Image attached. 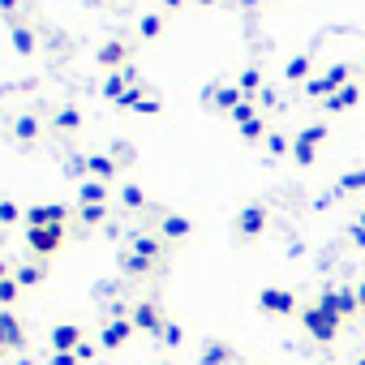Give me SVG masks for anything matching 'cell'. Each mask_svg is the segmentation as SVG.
<instances>
[{
  "mask_svg": "<svg viewBox=\"0 0 365 365\" xmlns=\"http://www.w3.org/2000/svg\"><path fill=\"white\" fill-rule=\"evenodd\" d=\"M301 327H305V335L309 339H318V344H331L335 335H339V327H344V318L335 314V309H327V305H318V301H309V305H301Z\"/></svg>",
  "mask_w": 365,
  "mask_h": 365,
  "instance_id": "cell-1",
  "label": "cell"
},
{
  "mask_svg": "<svg viewBox=\"0 0 365 365\" xmlns=\"http://www.w3.org/2000/svg\"><path fill=\"white\" fill-rule=\"evenodd\" d=\"M146 220H150V228H155L168 245H185V241L194 237V220H190V215H180V211H163V207L150 202Z\"/></svg>",
  "mask_w": 365,
  "mask_h": 365,
  "instance_id": "cell-2",
  "label": "cell"
},
{
  "mask_svg": "<svg viewBox=\"0 0 365 365\" xmlns=\"http://www.w3.org/2000/svg\"><path fill=\"white\" fill-rule=\"evenodd\" d=\"M267 228H271V207H267V202H245V207L237 211V220H232V232H237V241H245V245L262 241Z\"/></svg>",
  "mask_w": 365,
  "mask_h": 365,
  "instance_id": "cell-3",
  "label": "cell"
},
{
  "mask_svg": "<svg viewBox=\"0 0 365 365\" xmlns=\"http://www.w3.org/2000/svg\"><path fill=\"white\" fill-rule=\"evenodd\" d=\"M327 138H331L327 120H314V125H305L301 133H292V163H297V168H314L318 146H322Z\"/></svg>",
  "mask_w": 365,
  "mask_h": 365,
  "instance_id": "cell-4",
  "label": "cell"
},
{
  "mask_svg": "<svg viewBox=\"0 0 365 365\" xmlns=\"http://www.w3.org/2000/svg\"><path fill=\"white\" fill-rule=\"evenodd\" d=\"M95 65H99L103 73H116V69L133 65V39H125V35H108V39L95 48Z\"/></svg>",
  "mask_w": 365,
  "mask_h": 365,
  "instance_id": "cell-5",
  "label": "cell"
},
{
  "mask_svg": "<svg viewBox=\"0 0 365 365\" xmlns=\"http://www.w3.org/2000/svg\"><path fill=\"white\" fill-rule=\"evenodd\" d=\"M258 309H262L267 318H292V314H301V301H297V292H292V288L267 284V288L258 292Z\"/></svg>",
  "mask_w": 365,
  "mask_h": 365,
  "instance_id": "cell-6",
  "label": "cell"
},
{
  "mask_svg": "<svg viewBox=\"0 0 365 365\" xmlns=\"http://www.w3.org/2000/svg\"><path fill=\"white\" fill-rule=\"evenodd\" d=\"M69 220H73V207H65V202H35V207H26V224L22 228H69Z\"/></svg>",
  "mask_w": 365,
  "mask_h": 365,
  "instance_id": "cell-7",
  "label": "cell"
},
{
  "mask_svg": "<svg viewBox=\"0 0 365 365\" xmlns=\"http://www.w3.org/2000/svg\"><path fill=\"white\" fill-rule=\"evenodd\" d=\"M22 237H26V250L43 262V258H52V254H61L65 250V241H69V232L65 228H22Z\"/></svg>",
  "mask_w": 365,
  "mask_h": 365,
  "instance_id": "cell-8",
  "label": "cell"
},
{
  "mask_svg": "<svg viewBox=\"0 0 365 365\" xmlns=\"http://www.w3.org/2000/svg\"><path fill=\"white\" fill-rule=\"evenodd\" d=\"M125 250H129V254H138V258H146V262H155V267H163L168 241H163V237H159L155 228H138V232H129Z\"/></svg>",
  "mask_w": 365,
  "mask_h": 365,
  "instance_id": "cell-9",
  "label": "cell"
},
{
  "mask_svg": "<svg viewBox=\"0 0 365 365\" xmlns=\"http://www.w3.org/2000/svg\"><path fill=\"white\" fill-rule=\"evenodd\" d=\"M318 305H327V309H335L339 318H361V297H356V288H322L318 297H314Z\"/></svg>",
  "mask_w": 365,
  "mask_h": 365,
  "instance_id": "cell-10",
  "label": "cell"
},
{
  "mask_svg": "<svg viewBox=\"0 0 365 365\" xmlns=\"http://www.w3.org/2000/svg\"><path fill=\"white\" fill-rule=\"evenodd\" d=\"M48 129H52L56 138H78V133H82V108L69 103V99H61V103L52 108V116H48Z\"/></svg>",
  "mask_w": 365,
  "mask_h": 365,
  "instance_id": "cell-11",
  "label": "cell"
},
{
  "mask_svg": "<svg viewBox=\"0 0 365 365\" xmlns=\"http://www.w3.org/2000/svg\"><path fill=\"white\" fill-rule=\"evenodd\" d=\"M241 99H245V95H241L237 82H207V86H202V103L215 108V112H224V116H228Z\"/></svg>",
  "mask_w": 365,
  "mask_h": 365,
  "instance_id": "cell-12",
  "label": "cell"
},
{
  "mask_svg": "<svg viewBox=\"0 0 365 365\" xmlns=\"http://www.w3.org/2000/svg\"><path fill=\"white\" fill-rule=\"evenodd\" d=\"M43 133H48V125H43L39 112H18V116H14V142H18V146L31 150V146L43 142Z\"/></svg>",
  "mask_w": 365,
  "mask_h": 365,
  "instance_id": "cell-13",
  "label": "cell"
},
{
  "mask_svg": "<svg viewBox=\"0 0 365 365\" xmlns=\"http://www.w3.org/2000/svg\"><path fill=\"white\" fill-rule=\"evenodd\" d=\"M116 207L125 215H146L150 211V198H146V190L138 185V180H120V185H116Z\"/></svg>",
  "mask_w": 365,
  "mask_h": 365,
  "instance_id": "cell-14",
  "label": "cell"
},
{
  "mask_svg": "<svg viewBox=\"0 0 365 365\" xmlns=\"http://www.w3.org/2000/svg\"><path fill=\"white\" fill-rule=\"evenodd\" d=\"M129 322H133V331H146V335H159L163 331V309H159V301H138L133 305V314H129Z\"/></svg>",
  "mask_w": 365,
  "mask_h": 365,
  "instance_id": "cell-15",
  "label": "cell"
},
{
  "mask_svg": "<svg viewBox=\"0 0 365 365\" xmlns=\"http://www.w3.org/2000/svg\"><path fill=\"white\" fill-rule=\"evenodd\" d=\"M108 202H116V185H103V180H95V176H86L78 185V202L73 207H108Z\"/></svg>",
  "mask_w": 365,
  "mask_h": 365,
  "instance_id": "cell-16",
  "label": "cell"
},
{
  "mask_svg": "<svg viewBox=\"0 0 365 365\" xmlns=\"http://www.w3.org/2000/svg\"><path fill=\"white\" fill-rule=\"evenodd\" d=\"M168 35V14L163 9H146L142 18H138V26H133V39L138 43H155V39H163Z\"/></svg>",
  "mask_w": 365,
  "mask_h": 365,
  "instance_id": "cell-17",
  "label": "cell"
},
{
  "mask_svg": "<svg viewBox=\"0 0 365 365\" xmlns=\"http://www.w3.org/2000/svg\"><path fill=\"white\" fill-rule=\"evenodd\" d=\"M9 48H14L22 61H31V56L39 52V31H35L31 22H14V26H9Z\"/></svg>",
  "mask_w": 365,
  "mask_h": 365,
  "instance_id": "cell-18",
  "label": "cell"
},
{
  "mask_svg": "<svg viewBox=\"0 0 365 365\" xmlns=\"http://www.w3.org/2000/svg\"><path fill=\"white\" fill-rule=\"evenodd\" d=\"M86 168H91L95 180H103V185H116V180H120V163L108 150H86Z\"/></svg>",
  "mask_w": 365,
  "mask_h": 365,
  "instance_id": "cell-19",
  "label": "cell"
},
{
  "mask_svg": "<svg viewBox=\"0 0 365 365\" xmlns=\"http://www.w3.org/2000/svg\"><path fill=\"white\" fill-rule=\"evenodd\" d=\"M356 103H361V82H348V86H339L327 103H318V108H322L327 116H339V112H352Z\"/></svg>",
  "mask_w": 365,
  "mask_h": 365,
  "instance_id": "cell-20",
  "label": "cell"
},
{
  "mask_svg": "<svg viewBox=\"0 0 365 365\" xmlns=\"http://www.w3.org/2000/svg\"><path fill=\"white\" fill-rule=\"evenodd\" d=\"M112 211H116L112 202H108V207H73V220H78L82 232H95V228H108Z\"/></svg>",
  "mask_w": 365,
  "mask_h": 365,
  "instance_id": "cell-21",
  "label": "cell"
},
{
  "mask_svg": "<svg viewBox=\"0 0 365 365\" xmlns=\"http://www.w3.org/2000/svg\"><path fill=\"white\" fill-rule=\"evenodd\" d=\"M129 335H133V322H129V318H108L99 339H103V348H125Z\"/></svg>",
  "mask_w": 365,
  "mask_h": 365,
  "instance_id": "cell-22",
  "label": "cell"
},
{
  "mask_svg": "<svg viewBox=\"0 0 365 365\" xmlns=\"http://www.w3.org/2000/svg\"><path fill=\"white\" fill-rule=\"evenodd\" d=\"M314 78V56L309 52H301V56H292L288 65H284V82H292V86H305Z\"/></svg>",
  "mask_w": 365,
  "mask_h": 365,
  "instance_id": "cell-23",
  "label": "cell"
},
{
  "mask_svg": "<svg viewBox=\"0 0 365 365\" xmlns=\"http://www.w3.org/2000/svg\"><path fill=\"white\" fill-rule=\"evenodd\" d=\"M129 91V78H125V69H116V73H103V82H99V99L103 103H120V95Z\"/></svg>",
  "mask_w": 365,
  "mask_h": 365,
  "instance_id": "cell-24",
  "label": "cell"
},
{
  "mask_svg": "<svg viewBox=\"0 0 365 365\" xmlns=\"http://www.w3.org/2000/svg\"><path fill=\"white\" fill-rule=\"evenodd\" d=\"M237 86H241V95L258 99V91L267 86V73H262V65H245V69L237 73Z\"/></svg>",
  "mask_w": 365,
  "mask_h": 365,
  "instance_id": "cell-25",
  "label": "cell"
},
{
  "mask_svg": "<svg viewBox=\"0 0 365 365\" xmlns=\"http://www.w3.org/2000/svg\"><path fill=\"white\" fill-rule=\"evenodd\" d=\"M108 155L120 163V172H129V168L138 163V146H133L129 138H112V142H108Z\"/></svg>",
  "mask_w": 365,
  "mask_h": 365,
  "instance_id": "cell-26",
  "label": "cell"
},
{
  "mask_svg": "<svg viewBox=\"0 0 365 365\" xmlns=\"http://www.w3.org/2000/svg\"><path fill=\"white\" fill-rule=\"evenodd\" d=\"M18 224H26V207L18 202V198H0V228H18Z\"/></svg>",
  "mask_w": 365,
  "mask_h": 365,
  "instance_id": "cell-27",
  "label": "cell"
},
{
  "mask_svg": "<svg viewBox=\"0 0 365 365\" xmlns=\"http://www.w3.org/2000/svg\"><path fill=\"white\" fill-rule=\"evenodd\" d=\"M267 133H271V125H267V116H262V112H258L254 120H245V125H241V142H245V146L267 142Z\"/></svg>",
  "mask_w": 365,
  "mask_h": 365,
  "instance_id": "cell-28",
  "label": "cell"
},
{
  "mask_svg": "<svg viewBox=\"0 0 365 365\" xmlns=\"http://www.w3.org/2000/svg\"><path fill=\"white\" fill-rule=\"evenodd\" d=\"M120 271H125V275H133V279H142V275H155V271H159V267H155V262H146V258H138V254H129V250H125V254H120Z\"/></svg>",
  "mask_w": 365,
  "mask_h": 365,
  "instance_id": "cell-29",
  "label": "cell"
},
{
  "mask_svg": "<svg viewBox=\"0 0 365 365\" xmlns=\"http://www.w3.org/2000/svg\"><path fill=\"white\" fill-rule=\"evenodd\" d=\"M262 146H267V155H271V159H284V155H292V133H279V129H271Z\"/></svg>",
  "mask_w": 365,
  "mask_h": 365,
  "instance_id": "cell-30",
  "label": "cell"
},
{
  "mask_svg": "<svg viewBox=\"0 0 365 365\" xmlns=\"http://www.w3.org/2000/svg\"><path fill=\"white\" fill-rule=\"evenodd\" d=\"M43 262H22V267H14V279L22 284V288H35V284H43Z\"/></svg>",
  "mask_w": 365,
  "mask_h": 365,
  "instance_id": "cell-31",
  "label": "cell"
},
{
  "mask_svg": "<svg viewBox=\"0 0 365 365\" xmlns=\"http://www.w3.org/2000/svg\"><path fill=\"white\" fill-rule=\"evenodd\" d=\"M202 365H232V348H228L224 339H211V344L202 348Z\"/></svg>",
  "mask_w": 365,
  "mask_h": 365,
  "instance_id": "cell-32",
  "label": "cell"
},
{
  "mask_svg": "<svg viewBox=\"0 0 365 365\" xmlns=\"http://www.w3.org/2000/svg\"><path fill=\"white\" fill-rule=\"evenodd\" d=\"M335 190H339V194H348V198H356V194H365V168H352V172H344Z\"/></svg>",
  "mask_w": 365,
  "mask_h": 365,
  "instance_id": "cell-33",
  "label": "cell"
},
{
  "mask_svg": "<svg viewBox=\"0 0 365 365\" xmlns=\"http://www.w3.org/2000/svg\"><path fill=\"white\" fill-rule=\"evenodd\" d=\"M65 176H69V180H78V185H82L86 176H91V168H86V150H73V155H65Z\"/></svg>",
  "mask_w": 365,
  "mask_h": 365,
  "instance_id": "cell-34",
  "label": "cell"
},
{
  "mask_svg": "<svg viewBox=\"0 0 365 365\" xmlns=\"http://www.w3.org/2000/svg\"><path fill=\"white\" fill-rule=\"evenodd\" d=\"M322 73H327V82L339 91V86H348V82H356L352 78V65H344V61H331V65H322Z\"/></svg>",
  "mask_w": 365,
  "mask_h": 365,
  "instance_id": "cell-35",
  "label": "cell"
},
{
  "mask_svg": "<svg viewBox=\"0 0 365 365\" xmlns=\"http://www.w3.org/2000/svg\"><path fill=\"white\" fill-rule=\"evenodd\" d=\"M258 112H262V108H258V99H250V95H245V99H241V103H237V108L228 112V120H232V125L241 129V125H245V120H254Z\"/></svg>",
  "mask_w": 365,
  "mask_h": 365,
  "instance_id": "cell-36",
  "label": "cell"
},
{
  "mask_svg": "<svg viewBox=\"0 0 365 365\" xmlns=\"http://www.w3.org/2000/svg\"><path fill=\"white\" fill-rule=\"evenodd\" d=\"M146 95H150V86H146V82H138V86H129V91L120 95V103H116V108H120V112H138V103H142Z\"/></svg>",
  "mask_w": 365,
  "mask_h": 365,
  "instance_id": "cell-37",
  "label": "cell"
},
{
  "mask_svg": "<svg viewBox=\"0 0 365 365\" xmlns=\"http://www.w3.org/2000/svg\"><path fill=\"white\" fill-rule=\"evenodd\" d=\"M52 344H56V348H61V352H69V348H73V344H82V331H78V327H69V322H65V327H56V331H52Z\"/></svg>",
  "mask_w": 365,
  "mask_h": 365,
  "instance_id": "cell-38",
  "label": "cell"
},
{
  "mask_svg": "<svg viewBox=\"0 0 365 365\" xmlns=\"http://www.w3.org/2000/svg\"><path fill=\"white\" fill-rule=\"evenodd\" d=\"M26 5H31V0H0V18H5L9 26L14 22H26Z\"/></svg>",
  "mask_w": 365,
  "mask_h": 365,
  "instance_id": "cell-39",
  "label": "cell"
},
{
  "mask_svg": "<svg viewBox=\"0 0 365 365\" xmlns=\"http://www.w3.org/2000/svg\"><path fill=\"white\" fill-rule=\"evenodd\" d=\"M18 297H22V284H18L14 275H9V279H0V305H5V309H9V305H14Z\"/></svg>",
  "mask_w": 365,
  "mask_h": 365,
  "instance_id": "cell-40",
  "label": "cell"
},
{
  "mask_svg": "<svg viewBox=\"0 0 365 365\" xmlns=\"http://www.w3.org/2000/svg\"><path fill=\"white\" fill-rule=\"evenodd\" d=\"M159 112H163V99H159V95L150 91V95H146V99L138 103V116H159Z\"/></svg>",
  "mask_w": 365,
  "mask_h": 365,
  "instance_id": "cell-41",
  "label": "cell"
},
{
  "mask_svg": "<svg viewBox=\"0 0 365 365\" xmlns=\"http://www.w3.org/2000/svg\"><path fill=\"white\" fill-rule=\"evenodd\" d=\"M159 339H163V344H168V348H176V344H180V339H185V331H180V327H176V322H163V331H159Z\"/></svg>",
  "mask_w": 365,
  "mask_h": 365,
  "instance_id": "cell-42",
  "label": "cell"
},
{
  "mask_svg": "<svg viewBox=\"0 0 365 365\" xmlns=\"http://www.w3.org/2000/svg\"><path fill=\"white\" fill-rule=\"evenodd\" d=\"M258 108H262V112H275V108H279V95H275V86H262V91H258Z\"/></svg>",
  "mask_w": 365,
  "mask_h": 365,
  "instance_id": "cell-43",
  "label": "cell"
},
{
  "mask_svg": "<svg viewBox=\"0 0 365 365\" xmlns=\"http://www.w3.org/2000/svg\"><path fill=\"white\" fill-rule=\"evenodd\" d=\"M344 237H348V245H352V250H365V228H361V224H348V228H344Z\"/></svg>",
  "mask_w": 365,
  "mask_h": 365,
  "instance_id": "cell-44",
  "label": "cell"
},
{
  "mask_svg": "<svg viewBox=\"0 0 365 365\" xmlns=\"http://www.w3.org/2000/svg\"><path fill=\"white\" fill-rule=\"evenodd\" d=\"M185 5H194V0H159L155 9H163V14H176V9H185Z\"/></svg>",
  "mask_w": 365,
  "mask_h": 365,
  "instance_id": "cell-45",
  "label": "cell"
},
{
  "mask_svg": "<svg viewBox=\"0 0 365 365\" xmlns=\"http://www.w3.org/2000/svg\"><path fill=\"white\" fill-rule=\"evenodd\" d=\"M9 275H14V262H9L5 254H0V279H9Z\"/></svg>",
  "mask_w": 365,
  "mask_h": 365,
  "instance_id": "cell-46",
  "label": "cell"
},
{
  "mask_svg": "<svg viewBox=\"0 0 365 365\" xmlns=\"http://www.w3.org/2000/svg\"><path fill=\"white\" fill-rule=\"evenodd\" d=\"M52 365H73V356H69V352H56V356H52Z\"/></svg>",
  "mask_w": 365,
  "mask_h": 365,
  "instance_id": "cell-47",
  "label": "cell"
},
{
  "mask_svg": "<svg viewBox=\"0 0 365 365\" xmlns=\"http://www.w3.org/2000/svg\"><path fill=\"white\" fill-rule=\"evenodd\" d=\"M194 5H198V9H211V5H220V0H194Z\"/></svg>",
  "mask_w": 365,
  "mask_h": 365,
  "instance_id": "cell-48",
  "label": "cell"
},
{
  "mask_svg": "<svg viewBox=\"0 0 365 365\" xmlns=\"http://www.w3.org/2000/svg\"><path fill=\"white\" fill-rule=\"evenodd\" d=\"M356 297H361V301H365V284H356Z\"/></svg>",
  "mask_w": 365,
  "mask_h": 365,
  "instance_id": "cell-49",
  "label": "cell"
},
{
  "mask_svg": "<svg viewBox=\"0 0 365 365\" xmlns=\"http://www.w3.org/2000/svg\"><path fill=\"white\" fill-rule=\"evenodd\" d=\"M91 5H99V9H103V5H112V0H91Z\"/></svg>",
  "mask_w": 365,
  "mask_h": 365,
  "instance_id": "cell-50",
  "label": "cell"
},
{
  "mask_svg": "<svg viewBox=\"0 0 365 365\" xmlns=\"http://www.w3.org/2000/svg\"><path fill=\"white\" fill-rule=\"evenodd\" d=\"M356 224H361V228H365V211H361V215H356Z\"/></svg>",
  "mask_w": 365,
  "mask_h": 365,
  "instance_id": "cell-51",
  "label": "cell"
},
{
  "mask_svg": "<svg viewBox=\"0 0 365 365\" xmlns=\"http://www.w3.org/2000/svg\"><path fill=\"white\" fill-rule=\"evenodd\" d=\"M352 365H365V356H356V361H352Z\"/></svg>",
  "mask_w": 365,
  "mask_h": 365,
  "instance_id": "cell-52",
  "label": "cell"
},
{
  "mask_svg": "<svg viewBox=\"0 0 365 365\" xmlns=\"http://www.w3.org/2000/svg\"><path fill=\"white\" fill-rule=\"evenodd\" d=\"M361 318H365V301H361Z\"/></svg>",
  "mask_w": 365,
  "mask_h": 365,
  "instance_id": "cell-53",
  "label": "cell"
},
{
  "mask_svg": "<svg viewBox=\"0 0 365 365\" xmlns=\"http://www.w3.org/2000/svg\"><path fill=\"white\" fill-rule=\"evenodd\" d=\"M0 241H5V228H0Z\"/></svg>",
  "mask_w": 365,
  "mask_h": 365,
  "instance_id": "cell-54",
  "label": "cell"
},
{
  "mask_svg": "<svg viewBox=\"0 0 365 365\" xmlns=\"http://www.w3.org/2000/svg\"><path fill=\"white\" fill-rule=\"evenodd\" d=\"M275 5H284V0H275Z\"/></svg>",
  "mask_w": 365,
  "mask_h": 365,
  "instance_id": "cell-55",
  "label": "cell"
},
{
  "mask_svg": "<svg viewBox=\"0 0 365 365\" xmlns=\"http://www.w3.org/2000/svg\"><path fill=\"white\" fill-rule=\"evenodd\" d=\"M159 365H168V361H159Z\"/></svg>",
  "mask_w": 365,
  "mask_h": 365,
  "instance_id": "cell-56",
  "label": "cell"
},
{
  "mask_svg": "<svg viewBox=\"0 0 365 365\" xmlns=\"http://www.w3.org/2000/svg\"><path fill=\"white\" fill-rule=\"evenodd\" d=\"M318 365H327V361H318Z\"/></svg>",
  "mask_w": 365,
  "mask_h": 365,
  "instance_id": "cell-57",
  "label": "cell"
}]
</instances>
